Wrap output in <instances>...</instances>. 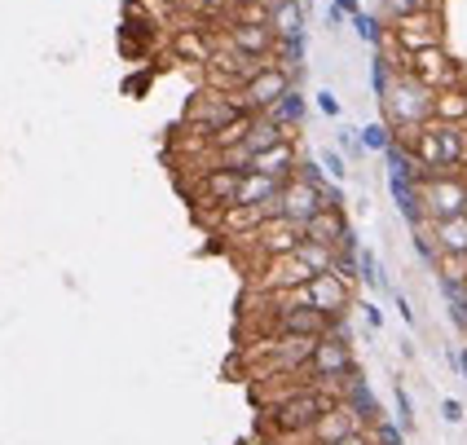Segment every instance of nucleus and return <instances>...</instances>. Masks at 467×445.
<instances>
[{
	"label": "nucleus",
	"mask_w": 467,
	"mask_h": 445,
	"mask_svg": "<svg viewBox=\"0 0 467 445\" xmlns=\"http://www.w3.org/2000/svg\"><path fill=\"white\" fill-rule=\"evenodd\" d=\"M339 401V393L331 388H317V384H296V388H286L278 401H269L265 406V428H274L278 437H305L313 423L322 419L331 406Z\"/></svg>",
	"instance_id": "obj_1"
},
{
	"label": "nucleus",
	"mask_w": 467,
	"mask_h": 445,
	"mask_svg": "<svg viewBox=\"0 0 467 445\" xmlns=\"http://www.w3.org/2000/svg\"><path fill=\"white\" fill-rule=\"evenodd\" d=\"M379 106H384V124L392 132L419 129V124H428L437 115V93L423 79L410 76V71H392L389 88L379 93Z\"/></svg>",
	"instance_id": "obj_2"
},
{
	"label": "nucleus",
	"mask_w": 467,
	"mask_h": 445,
	"mask_svg": "<svg viewBox=\"0 0 467 445\" xmlns=\"http://www.w3.org/2000/svg\"><path fill=\"white\" fill-rule=\"evenodd\" d=\"M300 375H305V384H317V388L339 393V388L348 384V375H358V362H353V344H348V336H339V331L317 336L313 357L305 362Z\"/></svg>",
	"instance_id": "obj_3"
},
{
	"label": "nucleus",
	"mask_w": 467,
	"mask_h": 445,
	"mask_svg": "<svg viewBox=\"0 0 467 445\" xmlns=\"http://www.w3.org/2000/svg\"><path fill=\"white\" fill-rule=\"evenodd\" d=\"M291 88H296V76L283 71L278 62H265L243 88H234V102L243 106L247 115H260V110H269V106L278 102L283 93H291Z\"/></svg>",
	"instance_id": "obj_4"
},
{
	"label": "nucleus",
	"mask_w": 467,
	"mask_h": 445,
	"mask_svg": "<svg viewBox=\"0 0 467 445\" xmlns=\"http://www.w3.org/2000/svg\"><path fill=\"white\" fill-rule=\"evenodd\" d=\"M243 115H247V110L234 102L230 88H199V93L190 98V106H185V124H199L203 137H212L216 129H225V124L243 119Z\"/></svg>",
	"instance_id": "obj_5"
},
{
	"label": "nucleus",
	"mask_w": 467,
	"mask_h": 445,
	"mask_svg": "<svg viewBox=\"0 0 467 445\" xmlns=\"http://www.w3.org/2000/svg\"><path fill=\"white\" fill-rule=\"evenodd\" d=\"M379 45H392L397 53L437 49V45H445L441 14H410V18H397V23H389V36H384Z\"/></svg>",
	"instance_id": "obj_6"
},
{
	"label": "nucleus",
	"mask_w": 467,
	"mask_h": 445,
	"mask_svg": "<svg viewBox=\"0 0 467 445\" xmlns=\"http://www.w3.org/2000/svg\"><path fill=\"white\" fill-rule=\"evenodd\" d=\"M406 71L415 79H423L432 93H441V88H459L463 84V67L445 53V45L437 49H419V53H406Z\"/></svg>",
	"instance_id": "obj_7"
},
{
	"label": "nucleus",
	"mask_w": 467,
	"mask_h": 445,
	"mask_svg": "<svg viewBox=\"0 0 467 445\" xmlns=\"http://www.w3.org/2000/svg\"><path fill=\"white\" fill-rule=\"evenodd\" d=\"M238 181H243V172L238 168H221V163H212V168H203L199 172V181H194V190H190V203L194 208H230L234 194H238Z\"/></svg>",
	"instance_id": "obj_8"
},
{
	"label": "nucleus",
	"mask_w": 467,
	"mask_h": 445,
	"mask_svg": "<svg viewBox=\"0 0 467 445\" xmlns=\"http://www.w3.org/2000/svg\"><path fill=\"white\" fill-rule=\"evenodd\" d=\"M221 40H225V45H234V49L252 53V57H274V45H278L274 26H269V23H247V18H230Z\"/></svg>",
	"instance_id": "obj_9"
},
{
	"label": "nucleus",
	"mask_w": 467,
	"mask_h": 445,
	"mask_svg": "<svg viewBox=\"0 0 467 445\" xmlns=\"http://www.w3.org/2000/svg\"><path fill=\"white\" fill-rule=\"evenodd\" d=\"M305 238H313V243H327V247H358V238H353V230H348V216H344V208H317L305 221Z\"/></svg>",
	"instance_id": "obj_10"
},
{
	"label": "nucleus",
	"mask_w": 467,
	"mask_h": 445,
	"mask_svg": "<svg viewBox=\"0 0 467 445\" xmlns=\"http://www.w3.org/2000/svg\"><path fill=\"white\" fill-rule=\"evenodd\" d=\"M296 168H300V150H296V137H283L278 146H269V150H256L247 172H265V177L291 181V177H296Z\"/></svg>",
	"instance_id": "obj_11"
},
{
	"label": "nucleus",
	"mask_w": 467,
	"mask_h": 445,
	"mask_svg": "<svg viewBox=\"0 0 467 445\" xmlns=\"http://www.w3.org/2000/svg\"><path fill=\"white\" fill-rule=\"evenodd\" d=\"M358 428H362V419L353 415V406H348V401H336V406L313 423L305 437H309L313 445H336V441H344L348 432H358Z\"/></svg>",
	"instance_id": "obj_12"
},
{
	"label": "nucleus",
	"mask_w": 467,
	"mask_h": 445,
	"mask_svg": "<svg viewBox=\"0 0 467 445\" xmlns=\"http://www.w3.org/2000/svg\"><path fill=\"white\" fill-rule=\"evenodd\" d=\"M322 185H327V181H322ZM322 185L305 181V177L296 172V177L283 185V216H291V221H300V225H305L317 208H327V203H322Z\"/></svg>",
	"instance_id": "obj_13"
},
{
	"label": "nucleus",
	"mask_w": 467,
	"mask_h": 445,
	"mask_svg": "<svg viewBox=\"0 0 467 445\" xmlns=\"http://www.w3.org/2000/svg\"><path fill=\"white\" fill-rule=\"evenodd\" d=\"M269 26L278 40H305V0H269Z\"/></svg>",
	"instance_id": "obj_14"
},
{
	"label": "nucleus",
	"mask_w": 467,
	"mask_h": 445,
	"mask_svg": "<svg viewBox=\"0 0 467 445\" xmlns=\"http://www.w3.org/2000/svg\"><path fill=\"white\" fill-rule=\"evenodd\" d=\"M283 185L278 177H265V172H243V181H238V194H234V203H269V199H278L283 194Z\"/></svg>",
	"instance_id": "obj_15"
},
{
	"label": "nucleus",
	"mask_w": 467,
	"mask_h": 445,
	"mask_svg": "<svg viewBox=\"0 0 467 445\" xmlns=\"http://www.w3.org/2000/svg\"><path fill=\"white\" fill-rule=\"evenodd\" d=\"M212 49H216V45H212L208 26H185L182 36H172V53L185 57V62H203V67H208Z\"/></svg>",
	"instance_id": "obj_16"
},
{
	"label": "nucleus",
	"mask_w": 467,
	"mask_h": 445,
	"mask_svg": "<svg viewBox=\"0 0 467 445\" xmlns=\"http://www.w3.org/2000/svg\"><path fill=\"white\" fill-rule=\"evenodd\" d=\"M296 261L305 264L309 274H331V269H336V247H327V243H313V238H300V247H296Z\"/></svg>",
	"instance_id": "obj_17"
},
{
	"label": "nucleus",
	"mask_w": 467,
	"mask_h": 445,
	"mask_svg": "<svg viewBox=\"0 0 467 445\" xmlns=\"http://www.w3.org/2000/svg\"><path fill=\"white\" fill-rule=\"evenodd\" d=\"M269 115H274V119H278L283 129H291V132H296V124L305 119V98H300V93L291 88V93H283L278 102L269 106Z\"/></svg>",
	"instance_id": "obj_18"
},
{
	"label": "nucleus",
	"mask_w": 467,
	"mask_h": 445,
	"mask_svg": "<svg viewBox=\"0 0 467 445\" xmlns=\"http://www.w3.org/2000/svg\"><path fill=\"white\" fill-rule=\"evenodd\" d=\"M432 119H467V88H441L437 93V115Z\"/></svg>",
	"instance_id": "obj_19"
},
{
	"label": "nucleus",
	"mask_w": 467,
	"mask_h": 445,
	"mask_svg": "<svg viewBox=\"0 0 467 445\" xmlns=\"http://www.w3.org/2000/svg\"><path fill=\"white\" fill-rule=\"evenodd\" d=\"M410 14H441V0H384V18H410Z\"/></svg>",
	"instance_id": "obj_20"
},
{
	"label": "nucleus",
	"mask_w": 467,
	"mask_h": 445,
	"mask_svg": "<svg viewBox=\"0 0 467 445\" xmlns=\"http://www.w3.org/2000/svg\"><path fill=\"white\" fill-rule=\"evenodd\" d=\"M389 146H392L389 124H370V129H362V150H389Z\"/></svg>",
	"instance_id": "obj_21"
},
{
	"label": "nucleus",
	"mask_w": 467,
	"mask_h": 445,
	"mask_svg": "<svg viewBox=\"0 0 467 445\" xmlns=\"http://www.w3.org/2000/svg\"><path fill=\"white\" fill-rule=\"evenodd\" d=\"M392 397H397V423H401V432H410L415 428V401H410V393L401 384L392 388Z\"/></svg>",
	"instance_id": "obj_22"
},
{
	"label": "nucleus",
	"mask_w": 467,
	"mask_h": 445,
	"mask_svg": "<svg viewBox=\"0 0 467 445\" xmlns=\"http://www.w3.org/2000/svg\"><path fill=\"white\" fill-rule=\"evenodd\" d=\"M370 437H375V445H401V428L389 419H375L370 423Z\"/></svg>",
	"instance_id": "obj_23"
},
{
	"label": "nucleus",
	"mask_w": 467,
	"mask_h": 445,
	"mask_svg": "<svg viewBox=\"0 0 467 445\" xmlns=\"http://www.w3.org/2000/svg\"><path fill=\"white\" fill-rule=\"evenodd\" d=\"M353 26H358V36H362V40H370V45H379V40H384L379 23H375V18H366V14H353Z\"/></svg>",
	"instance_id": "obj_24"
},
{
	"label": "nucleus",
	"mask_w": 467,
	"mask_h": 445,
	"mask_svg": "<svg viewBox=\"0 0 467 445\" xmlns=\"http://www.w3.org/2000/svg\"><path fill=\"white\" fill-rule=\"evenodd\" d=\"M322 168H327V177H336V181L348 177V163H344V155H336V150H322Z\"/></svg>",
	"instance_id": "obj_25"
},
{
	"label": "nucleus",
	"mask_w": 467,
	"mask_h": 445,
	"mask_svg": "<svg viewBox=\"0 0 467 445\" xmlns=\"http://www.w3.org/2000/svg\"><path fill=\"white\" fill-rule=\"evenodd\" d=\"M441 419L445 423H463V406H459L454 397H445V401H441Z\"/></svg>",
	"instance_id": "obj_26"
},
{
	"label": "nucleus",
	"mask_w": 467,
	"mask_h": 445,
	"mask_svg": "<svg viewBox=\"0 0 467 445\" xmlns=\"http://www.w3.org/2000/svg\"><path fill=\"white\" fill-rule=\"evenodd\" d=\"M317 110H322V115H331V119H339V102H336V93H327V88H322V93H317Z\"/></svg>",
	"instance_id": "obj_27"
},
{
	"label": "nucleus",
	"mask_w": 467,
	"mask_h": 445,
	"mask_svg": "<svg viewBox=\"0 0 467 445\" xmlns=\"http://www.w3.org/2000/svg\"><path fill=\"white\" fill-rule=\"evenodd\" d=\"M362 317H366V326H370V331H379V326H384V314H379L375 305H362Z\"/></svg>",
	"instance_id": "obj_28"
},
{
	"label": "nucleus",
	"mask_w": 467,
	"mask_h": 445,
	"mask_svg": "<svg viewBox=\"0 0 467 445\" xmlns=\"http://www.w3.org/2000/svg\"><path fill=\"white\" fill-rule=\"evenodd\" d=\"M336 445H375V437L358 428V432H348V437H344V441H336Z\"/></svg>",
	"instance_id": "obj_29"
},
{
	"label": "nucleus",
	"mask_w": 467,
	"mask_h": 445,
	"mask_svg": "<svg viewBox=\"0 0 467 445\" xmlns=\"http://www.w3.org/2000/svg\"><path fill=\"white\" fill-rule=\"evenodd\" d=\"M397 314H401V322H406V326H415V309H410L406 300H397Z\"/></svg>",
	"instance_id": "obj_30"
},
{
	"label": "nucleus",
	"mask_w": 467,
	"mask_h": 445,
	"mask_svg": "<svg viewBox=\"0 0 467 445\" xmlns=\"http://www.w3.org/2000/svg\"><path fill=\"white\" fill-rule=\"evenodd\" d=\"M336 9L339 14H348V18H353V14H362V9H358V0H336Z\"/></svg>",
	"instance_id": "obj_31"
},
{
	"label": "nucleus",
	"mask_w": 467,
	"mask_h": 445,
	"mask_svg": "<svg viewBox=\"0 0 467 445\" xmlns=\"http://www.w3.org/2000/svg\"><path fill=\"white\" fill-rule=\"evenodd\" d=\"M247 5H269V0H225V9H247Z\"/></svg>",
	"instance_id": "obj_32"
},
{
	"label": "nucleus",
	"mask_w": 467,
	"mask_h": 445,
	"mask_svg": "<svg viewBox=\"0 0 467 445\" xmlns=\"http://www.w3.org/2000/svg\"><path fill=\"white\" fill-rule=\"evenodd\" d=\"M454 357H459V370H463V379H467V348H459Z\"/></svg>",
	"instance_id": "obj_33"
},
{
	"label": "nucleus",
	"mask_w": 467,
	"mask_h": 445,
	"mask_svg": "<svg viewBox=\"0 0 467 445\" xmlns=\"http://www.w3.org/2000/svg\"><path fill=\"white\" fill-rule=\"evenodd\" d=\"M305 5H309V0H305Z\"/></svg>",
	"instance_id": "obj_34"
},
{
	"label": "nucleus",
	"mask_w": 467,
	"mask_h": 445,
	"mask_svg": "<svg viewBox=\"0 0 467 445\" xmlns=\"http://www.w3.org/2000/svg\"><path fill=\"white\" fill-rule=\"evenodd\" d=\"M463 283H467V278H463Z\"/></svg>",
	"instance_id": "obj_35"
}]
</instances>
